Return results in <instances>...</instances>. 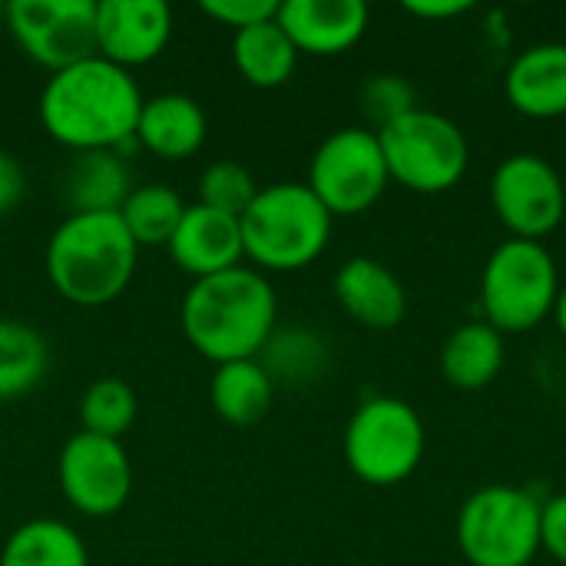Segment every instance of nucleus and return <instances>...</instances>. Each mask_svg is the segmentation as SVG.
<instances>
[{"label": "nucleus", "mask_w": 566, "mask_h": 566, "mask_svg": "<svg viewBox=\"0 0 566 566\" xmlns=\"http://www.w3.org/2000/svg\"><path fill=\"white\" fill-rule=\"evenodd\" d=\"M143 103L146 96L129 70L103 56H86L50 73L36 99V116L43 133L76 156L123 153L136 136Z\"/></svg>", "instance_id": "f257e3e1"}, {"label": "nucleus", "mask_w": 566, "mask_h": 566, "mask_svg": "<svg viewBox=\"0 0 566 566\" xmlns=\"http://www.w3.org/2000/svg\"><path fill=\"white\" fill-rule=\"evenodd\" d=\"M179 325L206 361H249L262 355L279 328V298L269 275L252 265H235L186 289Z\"/></svg>", "instance_id": "f03ea898"}, {"label": "nucleus", "mask_w": 566, "mask_h": 566, "mask_svg": "<svg viewBox=\"0 0 566 566\" xmlns=\"http://www.w3.org/2000/svg\"><path fill=\"white\" fill-rule=\"evenodd\" d=\"M139 265V245L119 212H70L46 242L43 269L53 292L80 308L116 302Z\"/></svg>", "instance_id": "7ed1b4c3"}, {"label": "nucleus", "mask_w": 566, "mask_h": 566, "mask_svg": "<svg viewBox=\"0 0 566 566\" xmlns=\"http://www.w3.org/2000/svg\"><path fill=\"white\" fill-rule=\"evenodd\" d=\"M242 252L262 275L302 272L318 262L332 242L335 216L305 182L259 186L252 206L239 216Z\"/></svg>", "instance_id": "20e7f679"}, {"label": "nucleus", "mask_w": 566, "mask_h": 566, "mask_svg": "<svg viewBox=\"0 0 566 566\" xmlns=\"http://www.w3.org/2000/svg\"><path fill=\"white\" fill-rule=\"evenodd\" d=\"M560 269L544 242L504 239L481 272V312L501 335H524L554 318Z\"/></svg>", "instance_id": "39448f33"}, {"label": "nucleus", "mask_w": 566, "mask_h": 566, "mask_svg": "<svg viewBox=\"0 0 566 566\" xmlns=\"http://www.w3.org/2000/svg\"><path fill=\"white\" fill-rule=\"evenodd\" d=\"M345 464L368 488H398L424 461L428 431L421 415L395 395L365 398L345 424Z\"/></svg>", "instance_id": "423d86ee"}, {"label": "nucleus", "mask_w": 566, "mask_h": 566, "mask_svg": "<svg viewBox=\"0 0 566 566\" xmlns=\"http://www.w3.org/2000/svg\"><path fill=\"white\" fill-rule=\"evenodd\" d=\"M541 497L517 484H488L464 497L454 524L471 566H531L541 557Z\"/></svg>", "instance_id": "0eeeda50"}, {"label": "nucleus", "mask_w": 566, "mask_h": 566, "mask_svg": "<svg viewBox=\"0 0 566 566\" xmlns=\"http://www.w3.org/2000/svg\"><path fill=\"white\" fill-rule=\"evenodd\" d=\"M385 166L391 182L421 192V196H438L451 192L471 166V143L464 129L424 106H415L401 119L375 129Z\"/></svg>", "instance_id": "6e6552de"}, {"label": "nucleus", "mask_w": 566, "mask_h": 566, "mask_svg": "<svg viewBox=\"0 0 566 566\" xmlns=\"http://www.w3.org/2000/svg\"><path fill=\"white\" fill-rule=\"evenodd\" d=\"M305 186L335 219L368 212L391 186L378 133L345 126L325 136L312 153Z\"/></svg>", "instance_id": "1a4fd4ad"}, {"label": "nucleus", "mask_w": 566, "mask_h": 566, "mask_svg": "<svg viewBox=\"0 0 566 566\" xmlns=\"http://www.w3.org/2000/svg\"><path fill=\"white\" fill-rule=\"evenodd\" d=\"M491 209L511 239L544 242L566 219V186L551 159L514 153L497 163L488 189Z\"/></svg>", "instance_id": "9d476101"}, {"label": "nucleus", "mask_w": 566, "mask_h": 566, "mask_svg": "<svg viewBox=\"0 0 566 566\" xmlns=\"http://www.w3.org/2000/svg\"><path fill=\"white\" fill-rule=\"evenodd\" d=\"M3 17L13 43L50 73L96 56V0H13Z\"/></svg>", "instance_id": "9b49d317"}, {"label": "nucleus", "mask_w": 566, "mask_h": 566, "mask_svg": "<svg viewBox=\"0 0 566 566\" xmlns=\"http://www.w3.org/2000/svg\"><path fill=\"white\" fill-rule=\"evenodd\" d=\"M63 501L83 517H113L133 494V461L123 441L76 431L56 458Z\"/></svg>", "instance_id": "f8f14e48"}, {"label": "nucleus", "mask_w": 566, "mask_h": 566, "mask_svg": "<svg viewBox=\"0 0 566 566\" xmlns=\"http://www.w3.org/2000/svg\"><path fill=\"white\" fill-rule=\"evenodd\" d=\"M172 36L166 0H96V56L136 70L163 56Z\"/></svg>", "instance_id": "ddd939ff"}, {"label": "nucleus", "mask_w": 566, "mask_h": 566, "mask_svg": "<svg viewBox=\"0 0 566 566\" xmlns=\"http://www.w3.org/2000/svg\"><path fill=\"white\" fill-rule=\"evenodd\" d=\"M169 259L172 265L189 275L192 282L229 272L242 265V229L235 216H226L219 209H209L202 202L186 206L172 239H169Z\"/></svg>", "instance_id": "4468645a"}, {"label": "nucleus", "mask_w": 566, "mask_h": 566, "mask_svg": "<svg viewBox=\"0 0 566 566\" xmlns=\"http://www.w3.org/2000/svg\"><path fill=\"white\" fill-rule=\"evenodd\" d=\"M275 20L298 53L338 56L368 33L371 10L361 0H285Z\"/></svg>", "instance_id": "2eb2a0df"}, {"label": "nucleus", "mask_w": 566, "mask_h": 566, "mask_svg": "<svg viewBox=\"0 0 566 566\" xmlns=\"http://www.w3.org/2000/svg\"><path fill=\"white\" fill-rule=\"evenodd\" d=\"M335 302L342 312L375 332L398 328L408 315V292L401 279L378 259L371 255H355L348 259L332 282Z\"/></svg>", "instance_id": "dca6fc26"}, {"label": "nucleus", "mask_w": 566, "mask_h": 566, "mask_svg": "<svg viewBox=\"0 0 566 566\" xmlns=\"http://www.w3.org/2000/svg\"><path fill=\"white\" fill-rule=\"evenodd\" d=\"M504 99L527 119L566 116V43L544 40L524 46L507 63Z\"/></svg>", "instance_id": "f3484780"}, {"label": "nucleus", "mask_w": 566, "mask_h": 566, "mask_svg": "<svg viewBox=\"0 0 566 566\" xmlns=\"http://www.w3.org/2000/svg\"><path fill=\"white\" fill-rule=\"evenodd\" d=\"M209 136L206 109L186 93H159L149 96L139 109L133 143L156 159L179 163L202 149Z\"/></svg>", "instance_id": "a211bd4d"}, {"label": "nucleus", "mask_w": 566, "mask_h": 566, "mask_svg": "<svg viewBox=\"0 0 566 566\" xmlns=\"http://www.w3.org/2000/svg\"><path fill=\"white\" fill-rule=\"evenodd\" d=\"M504 358H507L504 335L488 322H468L444 338L438 365L451 388L481 391L504 371Z\"/></svg>", "instance_id": "6ab92c4d"}, {"label": "nucleus", "mask_w": 566, "mask_h": 566, "mask_svg": "<svg viewBox=\"0 0 566 566\" xmlns=\"http://www.w3.org/2000/svg\"><path fill=\"white\" fill-rule=\"evenodd\" d=\"M133 192V172L123 153H80L63 176L70 212H119Z\"/></svg>", "instance_id": "aec40b11"}, {"label": "nucleus", "mask_w": 566, "mask_h": 566, "mask_svg": "<svg viewBox=\"0 0 566 566\" xmlns=\"http://www.w3.org/2000/svg\"><path fill=\"white\" fill-rule=\"evenodd\" d=\"M209 401H212V411L226 424L252 428L272 411L275 381L269 378V371L262 368L259 358L216 365V371L209 378Z\"/></svg>", "instance_id": "412c9836"}, {"label": "nucleus", "mask_w": 566, "mask_h": 566, "mask_svg": "<svg viewBox=\"0 0 566 566\" xmlns=\"http://www.w3.org/2000/svg\"><path fill=\"white\" fill-rule=\"evenodd\" d=\"M298 50L279 27V20H262L232 33V63L245 83L259 90H279L292 80L298 66Z\"/></svg>", "instance_id": "4be33fe9"}, {"label": "nucleus", "mask_w": 566, "mask_h": 566, "mask_svg": "<svg viewBox=\"0 0 566 566\" xmlns=\"http://www.w3.org/2000/svg\"><path fill=\"white\" fill-rule=\"evenodd\" d=\"M0 566H90V551L66 521L33 517L10 531L0 547Z\"/></svg>", "instance_id": "5701e85b"}, {"label": "nucleus", "mask_w": 566, "mask_h": 566, "mask_svg": "<svg viewBox=\"0 0 566 566\" xmlns=\"http://www.w3.org/2000/svg\"><path fill=\"white\" fill-rule=\"evenodd\" d=\"M259 361L275 385L302 388V385L318 381L328 371L332 352L325 338L312 328H275Z\"/></svg>", "instance_id": "b1692460"}, {"label": "nucleus", "mask_w": 566, "mask_h": 566, "mask_svg": "<svg viewBox=\"0 0 566 566\" xmlns=\"http://www.w3.org/2000/svg\"><path fill=\"white\" fill-rule=\"evenodd\" d=\"M50 368L46 338L13 318H0V405L30 395Z\"/></svg>", "instance_id": "393cba45"}, {"label": "nucleus", "mask_w": 566, "mask_h": 566, "mask_svg": "<svg viewBox=\"0 0 566 566\" xmlns=\"http://www.w3.org/2000/svg\"><path fill=\"white\" fill-rule=\"evenodd\" d=\"M182 212H186V202L172 186L143 182V186H133V192L126 196L119 219L139 249H156V245H169Z\"/></svg>", "instance_id": "a878e982"}, {"label": "nucleus", "mask_w": 566, "mask_h": 566, "mask_svg": "<svg viewBox=\"0 0 566 566\" xmlns=\"http://www.w3.org/2000/svg\"><path fill=\"white\" fill-rule=\"evenodd\" d=\"M136 411H139V401L129 381L96 378L80 398V424H83L80 431L119 441L133 428Z\"/></svg>", "instance_id": "bb28decb"}, {"label": "nucleus", "mask_w": 566, "mask_h": 566, "mask_svg": "<svg viewBox=\"0 0 566 566\" xmlns=\"http://www.w3.org/2000/svg\"><path fill=\"white\" fill-rule=\"evenodd\" d=\"M255 192H259V182L252 179V172L232 159L209 163L199 176V202L235 219L252 206Z\"/></svg>", "instance_id": "cd10ccee"}, {"label": "nucleus", "mask_w": 566, "mask_h": 566, "mask_svg": "<svg viewBox=\"0 0 566 566\" xmlns=\"http://www.w3.org/2000/svg\"><path fill=\"white\" fill-rule=\"evenodd\" d=\"M361 106L368 113V119H375V126H388L395 119H401L405 113H411L418 106L415 99V86L398 76V73H378L368 76V83L361 86Z\"/></svg>", "instance_id": "c85d7f7f"}, {"label": "nucleus", "mask_w": 566, "mask_h": 566, "mask_svg": "<svg viewBox=\"0 0 566 566\" xmlns=\"http://www.w3.org/2000/svg\"><path fill=\"white\" fill-rule=\"evenodd\" d=\"M199 10L209 20H216V23L229 27L232 33H239L245 27H255L262 20H272L279 13V3L275 0H202Z\"/></svg>", "instance_id": "c756f323"}, {"label": "nucleus", "mask_w": 566, "mask_h": 566, "mask_svg": "<svg viewBox=\"0 0 566 566\" xmlns=\"http://www.w3.org/2000/svg\"><path fill=\"white\" fill-rule=\"evenodd\" d=\"M541 551L566 566V494H554L541 504Z\"/></svg>", "instance_id": "7c9ffc66"}, {"label": "nucleus", "mask_w": 566, "mask_h": 566, "mask_svg": "<svg viewBox=\"0 0 566 566\" xmlns=\"http://www.w3.org/2000/svg\"><path fill=\"white\" fill-rule=\"evenodd\" d=\"M27 196V172L17 156L0 149V216H10Z\"/></svg>", "instance_id": "2f4dec72"}, {"label": "nucleus", "mask_w": 566, "mask_h": 566, "mask_svg": "<svg viewBox=\"0 0 566 566\" xmlns=\"http://www.w3.org/2000/svg\"><path fill=\"white\" fill-rule=\"evenodd\" d=\"M468 10H471L468 0H408L405 3V13H411L418 20H438V23L454 20Z\"/></svg>", "instance_id": "473e14b6"}, {"label": "nucleus", "mask_w": 566, "mask_h": 566, "mask_svg": "<svg viewBox=\"0 0 566 566\" xmlns=\"http://www.w3.org/2000/svg\"><path fill=\"white\" fill-rule=\"evenodd\" d=\"M554 322H557L560 335L566 338V285L560 289V298H557V308H554Z\"/></svg>", "instance_id": "72a5a7b5"}]
</instances>
